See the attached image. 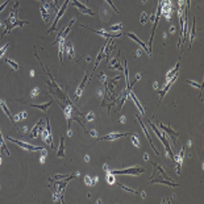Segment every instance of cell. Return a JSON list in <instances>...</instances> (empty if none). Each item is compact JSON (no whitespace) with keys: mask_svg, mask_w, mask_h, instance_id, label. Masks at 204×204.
Segmentation results:
<instances>
[{"mask_svg":"<svg viewBox=\"0 0 204 204\" xmlns=\"http://www.w3.org/2000/svg\"><path fill=\"white\" fill-rule=\"evenodd\" d=\"M132 142H133L134 145H136V146L138 147V146H140V142H138V140H137V138H136V136H134V134H132Z\"/></svg>","mask_w":204,"mask_h":204,"instance_id":"obj_37","label":"cell"},{"mask_svg":"<svg viewBox=\"0 0 204 204\" xmlns=\"http://www.w3.org/2000/svg\"><path fill=\"white\" fill-rule=\"evenodd\" d=\"M136 116H137V120H138V121H140V125H141V128H142V130H144L145 136H146V138H147V141H149V142H150V146H151V147H153L154 153H156V154H157V156H159V151H158V150H157V147H156V146H154V144H153V142H151V140H150V136H149V132H147V129H146V128H145V125H144V123H142V121H141V117H140V115H136Z\"/></svg>","mask_w":204,"mask_h":204,"instance_id":"obj_9","label":"cell"},{"mask_svg":"<svg viewBox=\"0 0 204 204\" xmlns=\"http://www.w3.org/2000/svg\"><path fill=\"white\" fill-rule=\"evenodd\" d=\"M9 45H11V44H9V42H8V44H5L4 46H3V48L1 49H0V58H1L3 57V55H4V53L7 51V49H8L9 48Z\"/></svg>","mask_w":204,"mask_h":204,"instance_id":"obj_33","label":"cell"},{"mask_svg":"<svg viewBox=\"0 0 204 204\" xmlns=\"http://www.w3.org/2000/svg\"><path fill=\"white\" fill-rule=\"evenodd\" d=\"M66 46H67V51H68V58H72V57H74V49H72V44H71V42L70 41H68L67 42V45H66Z\"/></svg>","mask_w":204,"mask_h":204,"instance_id":"obj_27","label":"cell"},{"mask_svg":"<svg viewBox=\"0 0 204 204\" xmlns=\"http://www.w3.org/2000/svg\"><path fill=\"white\" fill-rule=\"evenodd\" d=\"M178 70H179V61H178V63H176V66H175V67H174V68H173V70H171V71L169 72V74H167V75H166V79H167V80H170V79H171V78H173V77H174V75H175V74H176V72H178Z\"/></svg>","mask_w":204,"mask_h":204,"instance_id":"obj_24","label":"cell"},{"mask_svg":"<svg viewBox=\"0 0 204 204\" xmlns=\"http://www.w3.org/2000/svg\"><path fill=\"white\" fill-rule=\"evenodd\" d=\"M111 63H112V65H109V68H117V70H123V66H121L120 63H118L117 58L112 59V62H111Z\"/></svg>","mask_w":204,"mask_h":204,"instance_id":"obj_25","label":"cell"},{"mask_svg":"<svg viewBox=\"0 0 204 204\" xmlns=\"http://www.w3.org/2000/svg\"><path fill=\"white\" fill-rule=\"evenodd\" d=\"M71 1H72V4L77 7V8H78L82 13H86V15H88V16H94V15H95V13L92 12L90 8H87V7H84L83 4H82V3H79V0H71Z\"/></svg>","mask_w":204,"mask_h":204,"instance_id":"obj_11","label":"cell"},{"mask_svg":"<svg viewBox=\"0 0 204 204\" xmlns=\"http://www.w3.org/2000/svg\"><path fill=\"white\" fill-rule=\"evenodd\" d=\"M195 26H196V22H195V17H194V22H192V29H191V37H190V45H191V42L195 39V37H196V32H195Z\"/></svg>","mask_w":204,"mask_h":204,"instance_id":"obj_26","label":"cell"},{"mask_svg":"<svg viewBox=\"0 0 204 204\" xmlns=\"http://www.w3.org/2000/svg\"><path fill=\"white\" fill-rule=\"evenodd\" d=\"M58 45H59V61L62 62V53H63V49H65V42L63 41H61V42H58Z\"/></svg>","mask_w":204,"mask_h":204,"instance_id":"obj_29","label":"cell"},{"mask_svg":"<svg viewBox=\"0 0 204 204\" xmlns=\"http://www.w3.org/2000/svg\"><path fill=\"white\" fill-rule=\"evenodd\" d=\"M187 83L194 86V87H196V88H200V91L203 90V84H199V83H196V82H194V80H187Z\"/></svg>","mask_w":204,"mask_h":204,"instance_id":"obj_30","label":"cell"},{"mask_svg":"<svg viewBox=\"0 0 204 204\" xmlns=\"http://www.w3.org/2000/svg\"><path fill=\"white\" fill-rule=\"evenodd\" d=\"M105 1H107V3H108V4H109V5L112 7V9H113V11H116V12H118V11H117V8H116V5H115V4H113V3H112V0H105Z\"/></svg>","mask_w":204,"mask_h":204,"instance_id":"obj_39","label":"cell"},{"mask_svg":"<svg viewBox=\"0 0 204 204\" xmlns=\"http://www.w3.org/2000/svg\"><path fill=\"white\" fill-rule=\"evenodd\" d=\"M53 104V101L50 100V101H48V103H45V104H32L31 107H34V108H38V109H41V111H44V112H46L48 111V108L50 107V105Z\"/></svg>","mask_w":204,"mask_h":204,"instance_id":"obj_19","label":"cell"},{"mask_svg":"<svg viewBox=\"0 0 204 204\" xmlns=\"http://www.w3.org/2000/svg\"><path fill=\"white\" fill-rule=\"evenodd\" d=\"M26 24H28V21H22V20H21V21H20L19 19L16 20V21H13V22H7V24H5V29H4V32H3V34L0 36V38H3V37H4V36L7 34V33H9V32H11L12 29L15 28V26H22V25H26Z\"/></svg>","mask_w":204,"mask_h":204,"instance_id":"obj_5","label":"cell"},{"mask_svg":"<svg viewBox=\"0 0 204 204\" xmlns=\"http://www.w3.org/2000/svg\"><path fill=\"white\" fill-rule=\"evenodd\" d=\"M4 25V21H3V20H0V26H3Z\"/></svg>","mask_w":204,"mask_h":204,"instance_id":"obj_42","label":"cell"},{"mask_svg":"<svg viewBox=\"0 0 204 204\" xmlns=\"http://www.w3.org/2000/svg\"><path fill=\"white\" fill-rule=\"evenodd\" d=\"M82 26H84V25H82ZM84 28H87V29H90L91 32H95L96 34H100V36H103V37H105V38H117V37H120V36H123V33H107V32H104V31H95V29H91V28H88V26H84Z\"/></svg>","mask_w":204,"mask_h":204,"instance_id":"obj_8","label":"cell"},{"mask_svg":"<svg viewBox=\"0 0 204 204\" xmlns=\"http://www.w3.org/2000/svg\"><path fill=\"white\" fill-rule=\"evenodd\" d=\"M149 183H162V184H166V186H171V187H178L176 183H174L173 180H169V179H162V178H158V179H154V178H151L149 180Z\"/></svg>","mask_w":204,"mask_h":204,"instance_id":"obj_14","label":"cell"},{"mask_svg":"<svg viewBox=\"0 0 204 204\" xmlns=\"http://www.w3.org/2000/svg\"><path fill=\"white\" fill-rule=\"evenodd\" d=\"M113 175H140V174L145 173L144 167H129V169H124V170H113L109 171Z\"/></svg>","mask_w":204,"mask_h":204,"instance_id":"obj_2","label":"cell"},{"mask_svg":"<svg viewBox=\"0 0 204 204\" xmlns=\"http://www.w3.org/2000/svg\"><path fill=\"white\" fill-rule=\"evenodd\" d=\"M0 163H1V154H0Z\"/></svg>","mask_w":204,"mask_h":204,"instance_id":"obj_45","label":"cell"},{"mask_svg":"<svg viewBox=\"0 0 204 204\" xmlns=\"http://www.w3.org/2000/svg\"><path fill=\"white\" fill-rule=\"evenodd\" d=\"M84 182L88 184V186H95V184L98 183V178L95 176V178H91V176H88V175H86L84 176Z\"/></svg>","mask_w":204,"mask_h":204,"instance_id":"obj_23","label":"cell"},{"mask_svg":"<svg viewBox=\"0 0 204 204\" xmlns=\"http://www.w3.org/2000/svg\"><path fill=\"white\" fill-rule=\"evenodd\" d=\"M74 21H75V19H72L71 21H70V24H68L67 26H66V29H65V31H62V32H59V33H58L57 38H55V41L53 42V44H58V42H61V41H65V38L67 37L68 32L71 31V26H72V24H74Z\"/></svg>","mask_w":204,"mask_h":204,"instance_id":"obj_6","label":"cell"},{"mask_svg":"<svg viewBox=\"0 0 204 204\" xmlns=\"http://www.w3.org/2000/svg\"><path fill=\"white\" fill-rule=\"evenodd\" d=\"M38 92H39V88H38V87H36L34 90L32 91V98H36V96H37V95H38Z\"/></svg>","mask_w":204,"mask_h":204,"instance_id":"obj_38","label":"cell"},{"mask_svg":"<svg viewBox=\"0 0 204 204\" xmlns=\"http://www.w3.org/2000/svg\"><path fill=\"white\" fill-rule=\"evenodd\" d=\"M130 96H132V99H133V101H134V103H136V105H137V108H138V109H140V112H141V115H142V116H145V111H144V108H142V105H141L140 104V101H138L137 100V98H136V95H134L133 94V92H132L130 91Z\"/></svg>","mask_w":204,"mask_h":204,"instance_id":"obj_21","label":"cell"},{"mask_svg":"<svg viewBox=\"0 0 204 204\" xmlns=\"http://www.w3.org/2000/svg\"><path fill=\"white\" fill-rule=\"evenodd\" d=\"M149 124H150V127H151V129H153V132H154V134L159 138L161 140V142L163 144V146H165V149H166V153L170 156V158H173L174 159V153H173V150H171V147H170V144H169V141H167V138H166V136L165 134H162V133H159L158 132V129H157V127L154 125L151 121H149Z\"/></svg>","mask_w":204,"mask_h":204,"instance_id":"obj_1","label":"cell"},{"mask_svg":"<svg viewBox=\"0 0 204 204\" xmlns=\"http://www.w3.org/2000/svg\"><path fill=\"white\" fill-rule=\"evenodd\" d=\"M41 151H42V154H41V158H39V162L44 163V162H45V157H46V150L42 149Z\"/></svg>","mask_w":204,"mask_h":204,"instance_id":"obj_35","label":"cell"},{"mask_svg":"<svg viewBox=\"0 0 204 204\" xmlns=\"http://www.w3.org/2000/svg\"><path fill=\"white\" fill-rule=\"evenodd\" d=\"M7 140L11 141V142L19 145L20 147H24L25 150H29V151H38V150H42V147H38V146H32V145L26 144V142H22V141H19V140H15V138H12L11 136L7 137Z\"/></svg>","mask_w":204,"mask_h":204,"instance_id":"obj_4","label":"cell"},{"mask_svg":"<svg viewBox=\"0 0 204 204\" xmlns=\"http://www.w3.org/2000/svg\"><path fill=\"white\" fill-rule=\"evenodd\" d=\"M104 50H105V45L103 46V48H101L100 53H99V54H98V58H96V61H95V67H94V70L98 67V65L100 63V61H101V59H103V57H104Z\"/></svg>","mask_w":204,"mask_h":204,"instance_id":"obj_22","label":"cell"},{"mask_svg":"<svg viewBox=\"0 0 204 204\" xmlns=\"http://www.w3.org/2000/svg\"><path fill=\"white\" fill-rule=\"evenodd\" d=\"M121 28H123V24H117V25L111 26V31H120Z\"/></svg>","mask_w":204,"mask_h":204,"instance_id":"obj_36","label":"cell"},{"mask_svg":"<svg viewBox=\"0 0 204 204\" xmlns=\"http://www.w3.org/2000/svg\"><path fill=\"white\" fill-rule=\"evenodd\" d=\"M38 1H42V4H44V3H45V0H38Z\"/></svg>","mask_w":204,"mask_h":204,"instance_id":"obj_44","label":"cell"},{"mask_svg":"<svg viewBox=\"0 0 204 204\" xmlns=\"http://www.w3.org/2000/svg\"><path fill=\"white\" fill-rule=\"evenodd\" d=\"M142 3H146V0H142Z\"/></svg>","mask_w":204,"mask_h":204,"instance_id":"obj_46","label":"cell"},{"mask_svg":"<svg viewBox=\"0 0 204 204\" xmlns=\"http://www.w3.org/2000/svg\"><path fill=\"white\" fill-rule=\"evenodd\" d=\"M53 4H55V5H57V0H53Z\"/></svg>","mask_w":204,"mask_h":204,"instance_id":"obj_43","label":"cell"},{"mask_svg":"<svg viewBox=\"0 0 204 204\" xmlns=\"http://www.w3.org/2000/svg\"><path fill=\"white\" fill-rule=\"evenodd\" d=\"M41 125H44V120H38V123L34 125V127H33V129H32V132L31 133H29V138H36L38 136V132H39V127H41Z\"/></svg>","mask_w":204,"mask_h":204,"instance_id":"obj_15","label":"cell"},{"mask_svg":"<svg viewBox=\"0 0 204 204\" xmlns=\"http://www.w3.org/2000/svg\"><path fill=\"white\" fill-rule=\"evenodd\" d=\"M67 5H68V0H66V1L63 3V5L61 7V8L58 9V13H57V16H55V19H54V21H53V25L49 28V31H48V33H51V32H54L55 31V26H57V24H58V21H59V19L63 16V13H65V11H66V8H67Z\"/></svg>","mask_w":204,"mask_h":204,"instance_id":"obj_3","label":"cell"},{"mask_svg":"<svg viewBox=\"0 0 204 204\" xmlns=\"http://www.w3.org/2000/svg\"><path fill=\"white\" fill-rule=\"evenodd\" d=\"M118 186H120L123 190L128 191V192H132V194H138V191H136V190H132V188H128V187H127V186H124V184H120V183H118Z\"/></svg>","mask_w":204,"mask_h":204,"instance_id":"obj_31","label":"cell"},{"mask_svg":"<svg viewBox=\"0 0 204 204\" xmlns=\"http://www.w3.org/2000/svg\"><path fill=\"white\" fill-rule=\"evenodd\" d=\"M176 78H178V72H176V74L175 75H174V77L173 78H171L170 79V80H167V83H166V86H165V88H163V90H161L159 91V101H158V105H159L161 104V101H162L163 100V98H165V95H166L167 94V91H169V88L171 87V84H173L174 83V82H175L176 80Z\"/></svg>","mask_w":204,"mask_h":204,"instance_id":"obj_7","label":"cell"},{"mask_svg":"<svg viewBox=\"0 0 204 204\" xmlns=\"http://www.w3.org/2000/svg\"><path fill=\"white\" fill-rule=\"evenodd\" d=\"M87 1H88V0H87Z\"/></svg>","mask_w":204,"mask_h":204,"instance_id":"obj_48","label":"cell"},{"mask_svg":"<svg viewBox=\"0 0 204 204\" xmlns=\"http://www.w3.org/2000/svg\"><path fill=\"white\" fill-rule=\"evenodd\" d=\"M0 137H1V132H0Z\"/></svg>","mask_w":204,"mask_h":204,"instance_id":"obj_47","label":"cell"},{"mask_svg":"<svg viewBox=\"0 0 204 204\" xmlns=\"http://www.w3.org/2000/svg\"><path fill=\"white\" fill-rule=\"evenodd\" d=\"M87 79H88V75H86V77L83 78V80H82V83L79 84V87H78V90H77V94H75V100L80 98L82 91L84 90V86H86V83H87Z\"/></svg>","mask_w":204,"mask_h":204,"instance_id":"obj_17","label":"cell"},{"mask_svg":"<svg viewBox=\"0 0 204 204\" xmlns=\"http://www.w3.org/2000/svg\"><path fill=\"white\" fill-rule=\"evenodd\" d=\"M127 136H132V133H111V134H108V136H105V137L98 138V140L99 141H101V140L113 141V140H117V138H120V137H127Z\"/></svg>","mask_w":204,"mask_h":204,"instance_id":"obj_12","label":"cell"},{"mask_svg":"<svg viewBox=\"0 0 204 204\" xmlns=\"http://www.w3.org/2000/svg\"><path fill=\"white\" fill-rule=\"evenodd\" d=\"M159 127L162 128V129L166 132V134H169V136L171 137V140H173V142H174V145L176 146V137H178V132H175L174 129H171L170 127H166V125H163V124H159Z\"/></svg>","mask_w":204,"mask_h":204,"instance_id":"obj_10","label":"cell"},{"mask_svg":"<svg viewBox=\"0 0 204 204\" xmlns=\"http://www.w3.org/2000/svg\"><path fill=\"white\" fill-rule=\"evenodd\" d=\"M95 118V115H94V112H90V113L87 115V116L84 117V121H92Z\"/></svg>","mask_w":204,"mask_h":204,"instance_id":"obj_34","label":"cell"},{"mask_svg":"<svg viewBox=\"0 0 204 204\" xmlns=\"http://www.w3.org/2000/svg\"><path fill=\"white\" fill-rule=\"evenodd\" d=\"M141 24H146V13L141 15Z\"/></svg>","mask_w":204,"mask_h":204,"instance_id":"obj_40","label":"cell"},{"mask_svg":"<svg viewBox=\"0 0 204 204\" xmlns=\"http://www.w3.org/2000/svg\"><path fill=\"white\" fill-rule=\"evenodd\" d=\"M26 117H28V113H26V112H21V113H19L17 116H16L15 120H21V118L24 120V118H26Z\"/></svg>","mask_w":204,"mask_h":204,"instance_id":"obj_32","label":"cell"},{"mask_svg":"<svg viewBox=\"0 0 204 204\" xmlns=\"http://www.w3.org/2000/svg\"><path fill=\"white\" fill-rule=\"evenodd\" d=\"M0 105H1L3 111L5 112V115H7V116L9 117V120L12 121V124L15 125V127H17V125H16V120H15V117H13L12 115H11V112H9V109H8V108H7V105H5V103H4V101H3V100H0Z\"/></svg>","mask_w":204,"mask_h":204,"instance_id":"obj_18","label":"cell"},{"mask_svg":"<svg viewBox=\"0 0 204 204\" xmlns=\"http://www.w3.org/2000/svg\"><path fill=\"white\" fill-rule=\"evenodd\" d=\"M127 36H128V37H129V38H132V39H133L134 42H137V44L140 45V46L144 49L145 51H147V53H149V55H151V53L149 51V48H147V45H145V42H142V41H141V39L138 38L136 34H133V33H127Z\"/></svg>","mask_w":204,"mask_h":204,"instance_id":"obj_13","label":"cell"},{"mask_svg":"<svg viewBox=\"0 0 204 204\" xmlns=\"http://www.w3.org/2000/svg\"><path fill=\"white\" fill-rule=\"evenodd\" d=\"M5 62H7V63H8V65H11V66H12V67H13V70H19V65L16 63L15 61H12L11 58H7V59H5Z\"/></svg>","mask_w":204,"mask_h":204,"instance_id":"obj_28","label":"cell"},{"mask_svg":"<svg viewBox=\"0 0 204 204\" xmlns=\"http://www.w3.org/2000/svg\"><path fill=\"white\" fill-rule=\"evenodd\" d=\"M57 158H65V137L61 136V142H59Z\"/></svg>","mask_w":204,"mask_h":204,"instance_id":"obj_16","label":"cell"},{"mask_svg":"<svg viewBox=\"0 0 204 204\" xmlns=\"http://www.w3.org/2000/svg\"><path fill=\"white\" fill-rule=\"evenodd\" d=\"M39 11H41V15H42V17H44L45 22L50 21V16H49V12H50V11H49L46 7H41V8H39Z\"/></svg>","mask_w":204,"mask_h":204,"instance_id":"obj_20","label":"cell"},{"mask_svg":"<svg viewBox=\"0 0 204 204\" xmlns=\"http://www.w3.org/2000/svg\"><path fill=\"white\" fill-rule=\"evenodd\" d=\"M8 1H9V0H5V1H4V3H3V4H1V5H0V12H1V11H3V9H4V8H5V7H7V4H8Z\"/></svg>","mask_w":204,"mask_h":204,"instance_id":"obj_41","label":"cell"}]
</instances>
